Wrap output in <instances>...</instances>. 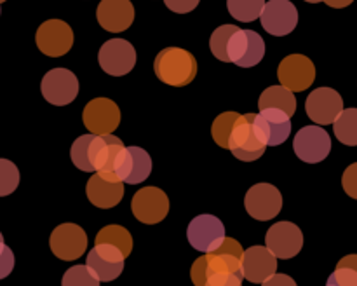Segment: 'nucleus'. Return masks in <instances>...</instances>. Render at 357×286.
<instances>
[{"instance_id":"f257e3e1","label":"nucleus","mask_w":357,"mask_h":286,"mask_svg":"<svg viewBox=\"0 0 357 286\" xmlns=\"http://www.w3.org/2000/svg\"><path fill=\"white\" fill-rule=\"evenodd\" d=\"M244 250L234 237H225L213 253L197 258L190 269L195 286H243Z\"/></svg>"},{"instance_id":"f03ea898","label":"nucleus","mask_w":357,"mask_h":286,"mask_svg":"<svg viewBox=\"0 0 357 286\" xmlns=\"http://www.w3.org/2000/svg\"><path fill=\"white\" fill-rule=\"evenodd\" d=\"M153 70L160 82L173 87L188 86L197 75L194 54L181 47H166L155 56Z\"/></svg>"},{"instance_id":"7ed1b4c3","label":"nucleus","mask_w":357,"mask_h":286,"mask_svg":"<svg viewBox=\"0 0 357 286\" xmlns=\"http://www.w3.org/2000/svg\"><path fill=\"white\" fill-rule=\"evenodd\" d=\"M255 114H244L237 119L229 140V150L244 163H253L265 153L267 146L255 133Z\"/></svg>"},{"instance_id":"20e7f679","label":"nucleus","mask_w":357,"mask_h":286,"mask_svg":"<svg viewBox=\"0 0 357 286\" xmlns=\"http://www.w3.org/2000/svg\"><path fill=\"white\" fill-rule=\"evenodd\" d=\"M265 56V42L257 31L237 30L227 45V58L229 63H236L243 68H251L258 65Z\"/></svg>"},{"instance_id":"39448f33","label":"nucleus","mask_w":357,"mask_h":286,"mask_svg":"<svg viewBox=\"0 0 357 286\" xmlns=\"http://www.w3.org/2000/svg\"><path fill=\"white\" fill-rule=\"evenodd\" d=\"M293 149L300 160L307 164H317L330 156L331 138L326 129L319 126H305L296 133Z\"/></svg>"},{"instance_id":"423d86ee","label":"nucleus","mask_w":357,"mask_h":286,"mask_svg":"<svg viewBox=\"0 0 357 286\" xmlns=\"http://www.w3.org/2000/svg\"><path fill=\"white\" fill-rule=\"evenodd\" d=\"M188 243L202 253H213L225 239V225L215 215H199L188 223Z\"/></svg>"},{"instance_id":"0eeeda50","label":"nucleus","mask_w":357,"mask_h":286,"mask_svg":"<svg viewBox=\"0 0 357 286\" xmlns=\"http://www.w3.org/2000/svg\"><path fill=\"white\" fill-rule=\"evenodd\" d=\"M40 91L45 101L56 107H65L72 103L79 94V80L70 70L52 68L42 79Z\"/></svg>"},{"instance_id":"6e6552de","label":"nucleus","mask_w":357,"mask_h":286,"mask_svg":"<svg viewBox=\"0 0 357 286\" xmlns=\"http://www.w3.org/2000/svg\"><path fill=\"white\" fill-rule=\"evenodd\" d=\"M152 173V159L142 146H124L115 160L114 174L122 183L136 185Z\"/></svg>"},{"instance_id":"1a4fd4ad","label":"nucleus","mask_w":357,"mask_h":286,"mask_svg":"<svg viewBox=\"0 0 357 286\" xmlns=\"http://www.w3.org/2000/svg\"><path fill=\"white\" fill-rule=\"evenodd\" d=\"M98 61L108 75L122 77L135 68L136 51L131 42L124 40V38H110L101 45Z\"/></svg>"},{"instance_id":"9d476101","label":"nucleus","mask_w":357,"mask_h":286,"mask_svg":"<svg viewBox=\"0 0 357 286\" xmlns=\"http://www.w3.org/2000/svg\"><path fill=\"white\" fill-rule=\"evenodd\" d=\"M132 215L136 220L146 225L162 222L169 213V199L164 194V190L157 187L139 188L131 201Z\"/></svg>"},{"instance_id":"9b49d317","label":"nucleus","mask_w":357,"mask_h":286,"mask_svg":"<svg viewBox=\"0 0 357 286\" xmlns=\"http://www.w3.org/2000/svg\"><path fill=\"white\" fill-rule=\"evenodd\" d=\"M37 47L49 58L66 54L73 45V31L68 23L61 20H49L38 27L35 33Z\"/></svg>"},{"instance_id":"f8f14e48","label":"nucleus","mask_w":357,"mask_h":286,"mask_svg":"<svg viewBox=\"0 0 357 286\" xmlns=\"http://www.w3.org/2000/svg\"><path fill=\"white\" fill-rule=\"evenodd\" d=\"M278 77L282 87L291 93H300L312 86L316 79V66L307 56L289 54L279 65Z\"/></svg>"},{"instance_id":"ddd939ff","label":"nucleus","mask_w":357,"mask_h":286,"mask_svg":"<svg viewBox=\"0 0 357 286\" xmlns=\"http://www.w3.org/2000/svg\"><path fill=\"white\" fill-rule=\"evenodd\" d=\"M82 121L91 135H112L121 122V110L108 98H94L84 108Z\"/></svg>"},{"instance_id":"4468645a","label":"nucleus","mask_w":357,"mask_h":286,"mask_svg":"<svg viewBox=\"0 0 357 286\" xmlns=\"http://www.w3.org/2000/svg\"><path fill=\"white\" fill-rule=\"evenodd\" d=\"M265 244L267 250L274 255L275 258L289 260L296 257L303 246V232L298 225L291 222H278L268 229L265 236Z\"/></svg>"},{"instance_id":"2eb2a0df","label":"nucleus","mask_w":357,"mask_h":286,"mask_svg":"<svg viewBox=\"0 0 357 286\" xmlns=\"http://www.w3.org/2000/svg\"><path fill=\"white\" fill-rule=\"evenodd\" d=\"M261 27L274 37L291 33L298 24V9L289 0H271L264 6L260 14Z\"/></svg>"},{"instance_id":"dca6fc26","label":"nucleus","mask_w":357,"mask_h":286,"mask_svg":"<svg viewBox=\"0 0 357 286\" xmlns=\"http://www.w3.org/2000/svg\"><path fill=\"white\" fill-rule=\"evenodd\" d=\"M244 206L255 220L267 222L278 216L282 208V195L279 188L271 183H257L248 190Z\"/></svg>"},{"instance_id":"f3484780","label":"nucleus","mask_w":357,"mask_h":286,"mask_svg":"<svg viewBox=\"0 0 357 286\" xmlns=\"http://www.w3.org/2000/svg\"><path fill=\"white\" fill-rule=\"evenodd\" d=\"M49 246L59 260H75L87 248V236L82 227L75 223H61L52 230Z\"/></svg>"},{"instance_id":"a211bd4d","label":"nucleus","mask_w":357,"mask_h":286,"mask_svg":"<svg viewBox=\"0 0 357 286\" xmlns=\"http://www.w3.org/2000/svg\"><path fill=\"white\" fill-rule=\"evenodd\" d=\"M342 110H344V100L338 91L331 87H317L305 101V112L309 119L321 126L333 124Z\"/></svg>"},{"instance_id":"6ab92c4d","label":"nucleus","mask_w":357,"mask_h":286,"mask_svg":"<svg viewBox=\"0 0 357 286\" xmlns=\"http://www.w3.org/2000/svg\"><path fill=\"white\" fill-rule=\"evenodd\" d=\"M289 119L291 117H288L284 112L275 110V108L260 110V114H255V133L265 146L281 145L288 140L289 133H291V121Z\"/></svg>"},{"instance_id":"aec40b11","label":"nucleus","mask_w":357,"mask_h":286,"mask_svg":"<svg viewBox=\"0 0 357 286\" xmlns=\"http://www.w3.org/2000/svg\"><path fill=\"white\" fill-rule=\"evenodd\" d=\"M124 255L108 244H96L87 253L86 267L98 281H114L124 271Z\"/></svg>"},{"instance_id":"412c9836","label":"nucleus","mask_w":357,"mask_h":286,"mask_svg":"<svg viewBox=\"0 0 357 286\" xmlns=\"http://www.w3.org/2000/svg\"><path fill=\"white\" fill-rule=\"evenodd\" d=\"M86 194L96 208H114L124 197V183L114 174L94 173L87 181Z\"/></svg>"},{"instance_id":"4be33fe9","label":"nucleus","mask_w":357,"mask_h":286,"mask_svg":"<svg viewBox=\"0 0 357 286\" xmlns=\"http://www.w3.org/2000/svg\"><path fill=\"white\" fill-rule=\"evenodd\" d=\"M241 269H243L244 279L261 285L278 272V258L265 246H251L244 251Z\"/></svg>"},{"instance_id":"5701e85b","label":"nucleus","mask_w":357,"mask_h":286,"mask_svg":"<svg viewBox=\"0 0 357 286\" xmlns=\"http://www.w3.org/2000/svg\"><path fill=\"white\" fill-rule=\"evenodd\" d=\"M96 17L103 30L119 33L132 24L135 7L131 0H101L96 9Z\"/></svg>"},{"instance_id":"b1692460","label":"nucleus","mask_w":357,"mask_h":286,"mask_svg":"<svg viewBox=\"0 0 357 286\" xmlns=\"http://www.w3.org/2000/svg\"><path fill=\"white\" fill-rule=\"evenodd\" d=\"M124 149L122 140L114 135H94L93 140V166L94 173L114 174L115 160ZM115 176V174H114Z\"/></svg>"},{"instance_id":"393cba45","label":"nucleus","mask_w":357,"mask_h":286,"mask_svg":"<svg viewBox=\"0 0 357 286\" xmlns=\"http://www.w3.org/2000/svg\"><path fill=\"white\" fill-rule=\"evenodd\" d=\"M258 107H260V110L275 108V110L284 112L288 117H293V114L296 112V98L286 87L271 86L261 93L260 100H258Z\"/></svg>"},{"instance_id":"a878e982","label":"nucleus","mask_w":357,"mask_h":286,"mask_svg":"<svg viewBox=\"0 0 357 286\" xmlns=\"http://www.w3.org/2000/svg\"><path fill=\"white\" fill-rule=\"evenodd\" d=\"M96 244H108L121 251L124 257H129L132 250V237L128 229L121 225H107L98 232Z\"/></svg>"},{"instance_id":"bb28decb","label":"nucleus","mask_w":357,"mask_h":286,"mask_svg":"<svg viewBox=\"0 0 357 286\" xmlns=\"http://www.w3.org/2000/svg\"><path fill=\"white\" fill-rule=\"evenodd\" d=\"M333 133L344 145H357V108H344L333 122Z\"/></svg>"},{"instance_id":"cd10ccee","label":"nucleus","mask_w":357,"mask_h":286,"mask_svg":"<svg viewBox=\"0 0 357 286\" xmlns=\"http://www.w3.org/2000/svg\"><path fill=\"white\" fill-rule=\"evenodd\" d=\"M93 140L94 135L79 136V138L73 142L72 150H70V157H72L73 164H75L80 171H86V173H94Z\"/></svg>"},{"instance_id":"c85d7f7f","label":"nucleus","mask_w":357,"mask_h":286,"mask_svg":"<svg viewBox=\"0 0 357 286\" xmlns=\"http://www.w3.org/2000/svg\"><path fill=\"white\" fill-rule=\"evenodd\" d=\"M326 286H357V255H347L338 262Z\"/></svg>"},{"instance_id":"c756f323","label":"nucleus","mask_w":357,"mask_h":286,"mask_svg":"<svg viewBox=\"0 0 357 286\" xmlns=\"http://www.w3.org/2000/svg\"><path fill=\"white\" fill-rule=\"evenodd\" d=\"M265 0H227V9L230 16L243 23H251L258 20L264 10Z\"/></svg>"},{"instance_id":"7c9ffc66","label":"nucleus","mask_w":357,"mask_h":286,"mask_svg":"<svg viewBox=\"0 0 357 286\" xmlns=\"http://www.w3.org/2000/svg\"><path fill=\"white\" fill-rule=\"evenodd\" d=\"M239 117L241 114H237V112H223L215 119L211 126V135L216 145H220L222 149H229L230 135H232V129Z\"/></svg>"},{"instance_id":"2f4dec72","label":"nucleus","mask_w":357,"mask_h":286,"mask_svg":"<svg viewBox=\"0 0 357 286\" xmlns=\"http://www.w3.org/2000/svg\"><path fill=\"white\" fill-rule=\"evenodd\" d=\"M239 30V27H234V24H223V27H218L215 31H213L211 38H209V47H211L213 56L220 61L229 63V58H227V45H229V40L232 38V35Z\"/></svg>"},{"instance_id":"473e14b6","label":"nucleus","mask_w":357,"mask_h":286,"mask_svg":"<svg viewBox=\"0 0 357 286\" xmlns=\"http://www.w3.org/2000/svg\"><path fill=\"white\" fill-rule=\"evenodd\" d=\"M20 185V170L7 159H0V197L13 194Z\"/></svg>"},{"instance_id":"72a5a7b5","label":"nucleus","mask_w":357,"mask_h":286,"mask_svg":"<svg viewBox=\"0 0 357 286\" xmlns=\"http://www.w3.org/2000/svg\"><path fill=\"white\" fill-rule=\"evenodd\" d=\"M61 286H100V281L86 265H73L63 276Z\"/></svg>"},{"instance_id":"f704fd0d","label":"nucleus","mask_w":357,"mask_h":286,"mask_svg":"<svg viewBox=\"0 0 357 286\" xmlns=\"http://www.w3.org/2000/svg\"><path fill=\"white\" fill-rule=\"evenodd\" d=\"M342 185H344L345 194L351 195L352 199H357V163L351 164V166L344 171Z\"/></svg>"},{"instance_id":"c9c22d12","label":"nucleus","mask_w":357,"mask_h":286,"mask_svg":"<svg viewBox=\"0 0 357 286\" xmlns=\"http://www.w3.org/2000/svg\"><path fill=\"white\" fill-rule=\"evenodd\" d=\"M14 269V253L9 246L0 243V279L7 278Z\"/></svg>"},{"instance_id":"e433bc0d","label":"nucleus","mask_w":357,"mask_h":286,"mask_svg":"<svg viewBox=\"0 0 357 286\" xmlns=\"http://www.w3.org/2000/svg\"><path fill=\"white\" fill-rule=\"evenodd\" d=\"M199 2H201V0H164L167 9L173 10V13L176 14L192 13V10L199 6Z\"/></svg>"},{"instance_id":"4c0bfd02","label":"nucleus","mask_w":357,"mask_h":286,"mask_svg":"<svg viewBox=\"0 0 357 286\" xmlns=\"http://www.w3.org/2000/svg\"><path fill=\"white\" fill-rule=\"evenodd\" d=\"M261 286H296V283L295 279L289 278V276L278 274V272H275V274L271 276L267 281L261 283Z\"/></svg>"},{"instance_id":"58836bf2","label":"nucleus","mask_w":357,"mask_h":286,"mask_svg":"<svg viewBox=\"0 0 357 286\" xmlns=\"http://www.w3.org/2000/svg\"><path fill=\"white\" fill-rule=\"evenodd\" d=\"M330 7H335V9H344V7L351 6L354 0H324Z\"/></svg>"},{"instance_id":"ea45409f","label":"nucleus","mask_w":357,"mask_h":286,"mask_svg":"<svg viewBox=\"0 0 357 286\" xmlns=\"http://www.w3.org/2000/svg\"><path fill=\"white\" fill-rule=\"evenodd\" d=\"M305 2H309V3H317V2H324V0H305Z\"/></svg>"},{"instance_id":"a19ab883","label":"nucleus","mask_w":357,"mask_h":286,"mask_svg":"<svg viewBox=\"0 0 357 286\" xmlns=\"http://www.w3.org/2000/svg\"><path fill=\"white\" fill-rule=\"evenodd\" d=\"M0 243H3V236H2V232H0Z\"/></svg>"},{"instance_id":"79ce46f5","label":"nucleus","mask_w":357,"mask_h":286,"mask_svg":"<svg viewBox=\"0 0 357 286\" xmlns=\"http://www.w3.org/2000/svg\"><path fill=\"white\" fill-rule=\"evenodd\" d=\"M2 2H6V0H0V3H2Z\"/></svg>"}]
</instances>
